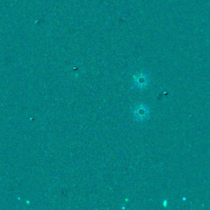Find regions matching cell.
<instances>
[{"label": "cell", "mask_w": 210, "mask_h": 210, "mask_svg": "<svg viewBox=\"0 0 210 210\" xmlns=\"http://www.w3.org/2000/svg\"><path fill=\"white\" fill-rule=\"evenodd\" d=\"M133 114H134V117L136 118V120L144 121V120H146L149 117V110H148V108L145 105L140 104V105L135 107Z\"/></svg>", "instance_id": "obj_1"}, {"label": "cell", "mask_w": 210, "mask_h": 210, "mask_svg": "<svg viewBox=\"0 0 210 210\" xmlns=\"http://www.w3.org/2000/svg\"><path fill=\"white\" fill-rule=\"evenodd\" d=\"M134 82L136 86L139 87V88H143V87L146 86L148 83L147 76L143 73L136 74L134 77Z\"/></svg>", "instance_id": "obj_2"}, {"label": "cell", "mask_w": 210, "mask_h": 210, "mask_svg": "<svg viewBox=\"0 0 210 210\" xmlns=\"http://www.w3.org/2000/svg\"><path fill=\"white\" fill-rule=\"evenodd\" d=\"M167 200H164V202H163V206H164V207L167 206Z\"/></svg>", "instance_id": "obj_3"}]
</instances>
